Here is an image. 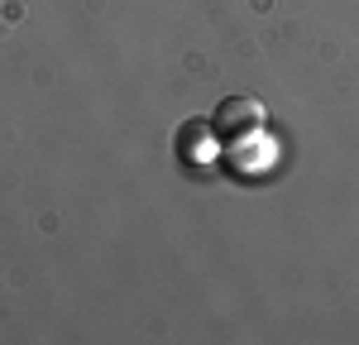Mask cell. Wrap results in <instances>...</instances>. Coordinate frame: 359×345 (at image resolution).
<instances>
[{
	"instance_id": "6da1fadb",
	"label": "cell",
	"mask_w": 359,
	"mask_h": 345,
	"mask_svg": "<svg viewBox=\"0 0 359 345\" xmlns=\"http://www.w3.org/2000/svg\"><path fill=\"white\" fill-rule=\"evenodd\" d=\"M211 130H216V144H240L249 140L254 130H264V101H254V96H225L216 115H211Z\"/></svg>"
}]
</instances>
